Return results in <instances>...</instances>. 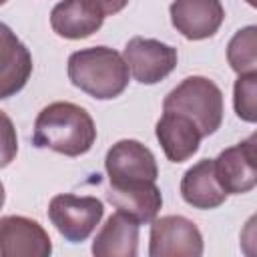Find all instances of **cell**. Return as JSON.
<instances>
[{
  "instance_id": "1",
  "label": "cell",
  "mask_w": 257,
  "mask_h": 257,
  "mask_svg": "<svg viewBox=\"0 0 257 257\" xmlns=\"http://www.w3.org/2000/svg\"><path fill=\"white\" fill-rule=\"evenodd\" d=\"M96 126L92 116L78 104L58 100L44 106L36 120L32 143L38 149H50L66 157H80L92 149Z\"/></svg>"
},
{
  "instance_id": "2",
  "label": "cell",
  "mask_w": 257,
  "mask_h": 257,
  "mask_svg": "<svg viewBox=\"0 0 257 257\" xmlns=\"http://www.w3.org/2000/svg\"><path fill=\"white\" fill-rule=\"evenodd\" d=\"M128 76L122 54L108 46L82 48L68 56L70 82L92 98H116L128 86Z\"/></svg>"
},
{
  "instance_id": "3",
  "label": "cell",
  "mask_w": 257,
  "mask_h": 257,
  "mask_svg": "<svg viewBox=\"0 0 257 257\" xmlns=\"http://www.w3.org/2000/svg\"><path fill=\"white\" fill-rule=\"evenodd\" d=\"M165 110L189 116L203 137L217 133L223 122V92L205 76H187L163 100Z\"/></svg>"
},
{
  "instance_id": "4",
  "label": "cell",
  "mask_w": 257,
  "mask_h": 257,
  "mask_svg": "<svg viewBox=\"0 0 257 257\" xmlns=\"http://www.w3.org/2000/svg\"><path fill=\"white\" fill-rule=\"evenodd\" d=\"M104 215L102 201L96 197H78L62 193L52 197L48 205V219L56 231L70 243H82L92 235Z\"/></svg>"
},
{
  "instance_id": "5",
  "label": "cell",
  "mask_w": 257,
  "mask_h": 257,
  "mask_svg": "<svg viewBox=\"0 0 257 257\" xmlns=\"http://www.w3.org/2000/svg\"><path fill=\"white\" fill-rule=\"evenodd\" d=\"M151 257H199L203 255V235L199 227L183 215H165L151 221Z\"/></svg>"
},
{
  "instance_id": "6",
  "label": "cell",
  "mask_w": 257,
  "mask_h": 257,
  "mask_svg": "<svg viewBox=\"0 0 257 257\" xmlns=\"http://www.w3.org/2000/svg\"><path fill=\"white\" fill-rule=\"evenodd\" d=\"M122 58L137 82L157 84L175 70L177 48L155 38L135 36L126 42Z\"/></svg>"
},
{
  "instance_id": "7",
  "label": "cell",
  "mask_w": 257,
  "mask_h": 257,
  "mask_svg": "<svg viewBox=\"0 0 257 257\" xmlns=\"http://www.w3.org/2000/svg\"><path fill=\"white\" fill-rule=\"evenodd\" d=\"M215 177L227 195H243L257 185V161H255V135L243 143L229 147L213 159Z\"/></svg>"
},
{
  "instance_id": "8",
  "label": "cell",
  "mask_w": 257,
  "mask_h": 257,
  "mask_svg": "<svg viewBox=\"0 0 257 257\" xmlns=\"http://www.w3.org/2000/svg\"><path fill=\"white\" fill-rule=\"evenodd\" d=\"M52 241L44 227L22 215L0 219V257H48Z\"/></svg>"
},
{
  "instance_id": "9",
  "label": "cell",
  "mask_w": 257,
  "mask_h": 257,
  "mask_svg": "<svg viewBox=\"0 0 257 257\" xmlns=\"http://www.w3.org/2000/svg\"><path fill=\"white\" fill-rule=\"evenodd\" d=\"M104 169L110 183L120 181H157L159 167L149 147L135 139H122L114 143L106 157Z\"/></svg>"
},
{
  "instance_id": "10",
  "label": "cell",
  "mask_w": 257,
  "mask_h": 257,
  "mask_svg": "<svg viewBox=\"0 0 257 257\" xmlns=\"http://www.w3.org/2000/svg\"><path fill=\"white\" fill-rule=\"evenodd\" d=\"M169 12L173 26L187 40L211 38L225 20L221 0H175Z\"/></svg>"
},
{
  "instance_id": "11",
  "label": "cell",
  "mask_w": 257,
  "mask_h": 257,
  "mask_svg": "<svg viewBox=\"0 0 257 257\" xmlns=\"http://www.w3.org/2000/svg\"><path fill=\"white\" fill-rule=\"evenodd\" d=\"M106 201L114 205L116 211L131 215L139 223H151L163 207V195L155 181L110 183L106 191Z\"/></svg>"
},
{
  "instance_id": "12",
  "label": "cell",
  "mask_w": 257,
  "mask_h": 257,
  "mask_svg": "<svg viewBox=\"0 0 257 257\" xmlns=\"http://www.w3.org/2000/svg\"><path fill=\"white\" fill-rule=\"evenodd\" d=\"M32 74L30 50L16 38V34L0 22V100L20 92Z\"/></svg>"
},
{
  "instance_id": "13",
  "label": "cell",
  "mask_w": 257,
  "mask_h": 257,
  "mask_svg": "<svg viewBox=\"0 0 257 257\" xmlns=\"http://www.w3.org/2000/svg\"><path fill=\"white\" fill-rule=\"evenodd\" d=\"M155 135L171 163H183L191 159L199 151L203 139L201 131L189 116L173 110H165L161 114L155 126Z\"/></svg>"
},
{
  "instance_id": "14",
  "label": "cell",
  "mask_w": 257,
  "mask_h": 257,
  "mask_svg": "<svg viewBox=\"0 0 257 257\" xmlns=\"http://www.w3.org/2000/svg\"><path fill=\"white\" fill-rule=\"evenodd\" d=\"M104 14L92 0H62L50 12L52 30L68 40L88 38L100 30Z\"/></svg>"
},
{
  "instance_id": "15",
  "label": "cell",
  "mask_w": 257,
  "mask_h": 257,
  "mask_svg": "<svg viewBox=\"0 0 257 257\" xmlns=\"http://www.w3.org/2000/svg\"><path fill=\"white\" fill-rule=\"evenodd\" d=\"M139 221L131 215L112 213L92 241L96 257H135L139 253Z\"/></svg>"
},
{
  "instance_id": "16",
  "label": "cell",
  "mask_w": 257,
  "mask_h": 257,
  "mask_svg": "<svg viewBox=\"0 0 257 257\" xmlns=\"http://www.w3.org/2000/svg\"><path fill=\"white\" fill-rule=\"evenodd\" d=\"M181 195L185 203L195 209H217L225 203L227 193L215 177L213 159H203L187 169L181 179Z\"/></svg>"
},
{
  "instance_id": "17",
  "label": "cell",
  "mask_w": 257,
  "mask_h": 257,
  "mask_svg": "<svg viewBox=\"0 0 257 257\" xmlns=\"http://www.w3.org/2000/svg\"><path fill=\"white\" fill-rule=\"evenodd\" d=\"M227 60L237 74L257 72V28L245 26L231 38L227 46Z\"/></svg>"
},
{
  "instance_id": "18",
  "label": "cell",
  "mask_w": 257,
  "mask_h": 257,
  "mask_svg": "<svg viewBox=\"0 0 257 257\" xmlns=\"http://www.w3.org/2000/svg\"><path fill=\"white\" fill-rule=\"evenodd\" d=\"M255 96H257V72L239 74L235 88H233V106H235L237 116L245 122L257 120Z\"/></svg>"
},
{
  "instance_id": "19",
  "label": "cell",
  "mask_w": 257,
  "mask_h": 257,
  "mask_svg": "<svg viewBox=\"0 0 257 257\" xmlns=\"http://www.w3.org/2000/svg\"><path fill=\"white\" fill-rule=\"evenodd\" d=\"M18 153V137L12 118L0 110V169L8 167Z\"/></svg>"
},
{
  "instance_id": "20",
  "label": "cell",
  "mask_w": 257,
  "mask_h": 257,
  "mask_svg": "<svg viewBox=\"0 0 257 257\" xmlns=\"http://www.w3.org/2000/svg\"><path fill=\"white\" fill-rule=\"evenodd\" d=\"M92 2L102 10L104 16L116 14V12H120V10L128 4V0H92Z\"/></svg>"
},
{
  "instance_id": "21",
  "label": "cell",
  "mask_w": 257,
  "mask_h": 257,
  "mask_svg": "<svg viewBox=\"0 0 257 257\" xmlns=\"http://www.w3.org/2000/svg\"><path fill=\"white\" fill-rule=\"evenodd\" d=\"M4 199H6V193H4V185H2V181H0V209H2V205H4Z\"/></svg>"
},
{
  "instance_id": "22",
  "label": "cell",
  "mask_w": 257,
  "mask_h": 257,
  "mask_svg": "<svg viewBox=\"0 0 257 257\" xmlns=\"http://www.w3.org/2000/svg\"><path fill=\"white\" fill-rule=\"evenodd\" d=\"M6 2H8V0H0V6H2V4H6Z\"/></svg>"
}]
</instances>
